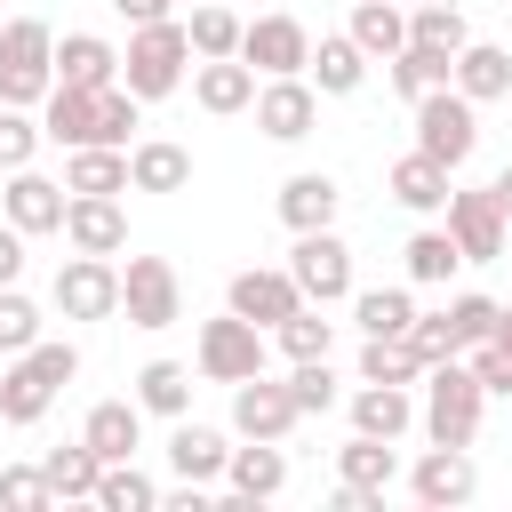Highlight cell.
<instances>
[{
  "label": "cell",
  "mask_w": 512,
  "mask_h": 512,
  "mask_svg": "<svg viewBox=\"0 0 512 512\" xmlns=\"http://www.w3.org/2000/svg\"><path fill=\"white\" fill-rule=\"evenodd\" d=\"M136 96L112 80V88H48V104H40V128H48V144H64V152H80V144H120L128 152V128H136Z\"/></svg>",
  "instance_id": "1"
},
{
  "label": "cell",
  "mask_w": 512,
  "mask_h": 512,
  "mask_svg": "<svg viewBox=\"0 0 512 512\" xmlns=\"http://www.w3.org/2000/svg\"><path fill=\"white\" fill-rule=\"evenodd\" d=\"M480 408H488V384L472 376L464 352L424 368V416H416L424 440H440V448H472V440H480Z\"/></svg>",
  "instance_id": "2"
},
{
  "label": "cell",
  "mask_w": 512,
  "mask_h": 512,
  "mask_svg": "<svg viewBox=\"0 0 512 512\" xmlns=\"http://www.w3.org/2000/svg\"><path fill=\"white\" fill-rule=\"evenodd\" d=\"M184 64H192V32H184L176 16L136 24V32H128V48H120V88H128L136 104H160V96H176V88H184Z\"/></svg>",
  "instance_id": "3"
},
{
  "label": "cell",
  "mask_w": 512,
  "mask_h": 512,
  "mask_svg": "<svg viewBox=\"0 0 512 512\" xmlns=\"http://www.w3.org/2000/svg\"><path fill=\"white\" fill-rule=\"evenodd\" d=\"M72 376H80V352H72V344H48V336H40L32 352H16V360L0 368V416H8V424H40V416L56 408V392H64Z\"/></svg>",
  "instance_id": "4"
},
{
  "label": "cell",
  "mask_w": 512,
  "mask_h": 512,
  "mask_svg": "<svg viewBox=\"0 0 512 512\" xmlns=\"http://www.w3.org/2000/svg\"><path fill=\"white\" fill-rule=\"evenodd\" d=\"M56 88V32L40 16H8L0 24V104H48Z\"/></svg>",
  "instance_id": "5"
},
{
  "label": "cell",
  "mask_w": 512,
  "mask_h": 512,
  "mask_svg": "<svg viewBox=\"0 0 512 512\" xmlns=\"http://www.w3.org/2000/svg\"><path fill=\"white\" fill-rule=\"evenodd\" d=\"M408 112H416V152H432L440 168H464V160L480 152V104H472L456 80L432 88V96H416Z\"/></svg>",
  "instance_id": "6"
},
{
  "label": "cell",
  "mask_w": 512,
  "mask_h": 512,
  "mask_svg": "<svg viewBox=\"0 0 512 512\" xmlns=\"http://www.w3.org/2000/svg\"><path fill=\"white\" fill-rule=\"evenodd\" d=\"M264 328L256 320H240L232 304L216 312V320H200V344H192V368L208 376V384H248V376H264Z\"/></svg>",
  "instance_id": "7"
},
{
  "label": "cell",
  "mask_w": 512,
  "mask_h": 512,
  "mask_svg": "<svg viewBox=\"0 0 512 512\" xmlns=\"http://www.w3.org/2000/svg\"><path fill=\"white\" fill-rule=\"evenodd\" d=\"M336 472H344V488H336V512H384V488L400 480V456H392V440H376V432H352V440L336 448Z\"/></svg>",
  "instance_id": "8"
},
{
  "label": "cell",
  "mask_w": 512,
  "mask_h": 512,
  "mask_svg": "<svg viewBox=\"0 0 512 512\" xmlns=\"http://www.w3.org/2000/svg\"><path fill=\"white\" fill-rule=\"evenodd\" d=\"M288 272H296L304 304H344V296H352V248L336 240V224H320V232H296V248H288Z\"/></svg>",
  "instance_id": "9"
},
{
  "label": "cell",
  "mask_w": 512,
  "mask_h": 512,
  "mask_svg": "<svg viewBox=\"0 0 512 512\" xmlns=\"http://www.w3.org/2000/svg\"><path fill=\"white\" fill-rule=\"evenodd\" d=\"M48 296H56L64 320H112V312H120V264L72 248V256L56 264V288H48Z\"/></svg>",
  "instance_id": "10"
},
{
  "label": "cell",
  "mask_w": 512,
  "mask_h": 512,
  "mask_svg": "<svg viewBox=\"0 0 512 512\" xmlns=\"http://www.w3.org/2000/svg\"><path fill=\"white\" fill-rule=\"evenodd\" d=\"M120 312H128V328H176V320H184L176 264H168V256H128V272H120Z\"/></svg>",
  "instance_id": "11"
},
{
  "label": "cell",
  "mask_w": 512,
  "mask_h": 512,
  "mask_svg": "<svg viewBox=\"0 0 512 512\" xmlns=\"http://www.w3.org/2000/svg\"><path fill=\"white\" fill-rule=\"evenodd\" d=\"M448 232H456L464 264H496V256H504V232H512L496 184H464V192H448Z\"/></svg>",
  "instance_id": "12"
},
{
  "label": "cell",
  "mask_w": 512,
  "mask_h": 512,
  "mask_svg": "<svg viewBox=\"0 0 512 512\" xmlns=\"http://www.w3.org/2000/svg\"><path fill=\"white\" fill-rule=\"evenodd\" d=\"M408 496L424 504V512H456V504H472L480 496V472H472V448H424L416 464H408Z\"/></svg>",
  "instance_id": "13"
},
{
  "label": "cell",
  "mask_w": 512,
  "mask_h": 512,
  "mask_svg": "<svg viewBox=\"0 0 512 512\" xmlns=\"http://www.w3.org/2000/svg\"><path fill=\"white\" fill-rule=\"evenodd\" d=\"M256 128L272 136V144H304L312 136V120H320V88L304 80V72H280V80H264L256 88Z\"/></svg>",
  "instance_id": "14"
},
{
  "label": "cell",
  "mask_w": 512,
  "mask_h": 512,
  "mask_svg": "<svg viewBox=\"0 0 512 512\" xmlns=\"http://www.w3.org/2000/svg\"><path fill=\"white\" fill-rule=\"evenodd\" d=\"M64 208H72V192H64L56 176H40V168H8V184H0V216H8L24 240L64 232Z\"/></svg>",
  "instance_id": "15"
},
{
  "label": "cell",
  "mask_w": 512,
  "mask_h": 512,
  "mask_svg": "<svg viewBox=\"0 0 512 512\" xmlns=\"http://www.w3.org/2000/svg\"><path fill=\"white\" fill-rule=\"evenodd\" d=\"M224 304H232L240 320H256V328L272 336V328H280V320H288V312L304 304V288H296V272H288V264H280V272H272V264H248V272H232Z\"/></svg>",
  "instance_id": "16"
},
{
  "label": "cell",
  "mask_w": 512,
  "mask_h": 512,
  "mask_svg": "<svg viewBox=\"0 0 512 512\" xmlns=\"http://www.w3.org/2000/svg\"><path fill=\"white\" fill-rule=\"evenodd\" d=\"M296 424H304V408H296L288 384H272V376L232 384V432H240V440H288Z\"/></svg>",
  "instance_id": "17"
},
{
  "label": "cell",
  "mask_w": 512,
  "mask_h": 512,
  "mask_svg": "<svg viewBox=\"0 0 512 512\" xmlns=\"http://www.w3.org/2000/svg\"><path fill=\"white\" fill-rule=\"evenodd\" d=\"M240 56H248L264 80H280V72H304V64H312V32H304L296 16H256V24L240 32Z\"/></svg>",
  "instance_id": "18"
},
{
  "label": "cell",
  "mask_w": 512,
  "mask_h": 512,
  "mask_svg": "<svg viewBox=\"0 0 512 512\" xmlns=\"http://www.w3.org/2000/svg\"><path fill=\"white\" fill-rule=\"evenodd\" d=\"M64 240H72L80 256H120V248H128L120 192H72V208H64Z\"/></svg>",
  "instance_id": "19"
},
{
  "label": "cell",
  "mask_w": 512,
  "mask_h": 512,
  "mask_svg": "<svg viewBox=\"0 0 512 512\" xmlns=\"http://www.w3.org/2000/svg\"><path fill=\"white\" fill-rule=\"evenodd\" d=\"M256 64L248 56H192V96H200V112H248L256 104Z\"/></svg>",
  "instance_id": "20"
},
{
  "label": "cell",
  "mask_w": 512,
  "mask_h": 512,
  "mask_svg": "<svg viewBox=\"0 0 512 512\" xmlns=\"http://www.w3.org/2000/svg\"><path fill=\"white\" fill-rule=\"evenodd\" d=\"M448 176H456V168H440L432 152H400V160L384 168V192H392L400 208H416V216H440V208H448V192H456Z\"/></svg>",
  "instance_id": "21"
},
{
  "label": "cell",
  "mask_w": 512,
  "mask_h": 512,
  "mask_svg": "<svg viewBox=\"0 0 512 512\" xmlns=\"http://www.w3.org/2000/svg\"><path fill=\"white\" fill-rule=\"evenodd\" d=\"M336 208H344V184L328 168H296L280 184V224L288 232H320V224H336Z\"/></svg>",
  "instance_id": "22"
},
{
  "label": "cell",
  "mask_w": 512,
  "mask_h": 512,
  "mask_svg": "<svg viewBox=\"0 0 512 512\" xmlns=\"http://www.w3.org/2000/svg\"><path fill=\"white\" fill-rule=\"evenodd\" d=\"M168 464H176V480H224V464H232V440L216 432V424H192V416H176V432H168Z\"/></svg>",
  "instance_id": "23"
},
{
  "label": "cell",
  "mask_w": 512,
  "mask_h": 512,
  "mask_svg": "<svg viewBox=\"0 0 512 512\" xmlns=\"http://www.w3.org/2000/svg\"><path fill=\"white\" fill-rule=\"evenodd\" d=\"M56 80L64 88H112L120 80V48L104 32H64L56 40Z\"/></svg>",
  "instance_id": "24"
},
{
  "label": "cell",
  "mask_w": 512,
  "mask_h": 512,
  "mask_svg": "<svg viewBox=\"0 0 512 512\" xmlns=\"http://www.w3.org/2000/svg\"><path fill=\"white\" fill-rule=\"evenodd\" d=\"M368 64H376V56H368V48L352 40V32H320V40H312V64H304V72H312V88H320V96H352V88L368 80Z\"/></svg>",
  "instance_id": "25"
},
{
  "label": "cell",
  "mask_w": 512,
  "mask_h": 512,
  "mask_svg": "<svg viewBox=\"0 0 512 512\" xmlns=\"http://www.w3.org/2000/svg\"><path fill=\"white\" fill-rule=\"evenodd\" d=\"M416 416H424V400H408V384H368V376H360V392H352V432L400 440Z\"/></svg>",
  "instance_id": "26"
},
{
  "label": "cell",
  "mask_w": 512,
  "mask_h": 512,
  "mask_svg": "<svg viewBox=\"0 0 512 512\" xmlns=\"http://www.w3.org/2000/svg\"><path fill=\"white\" fill-rule=\"evenodd\" d=\"M224 488H232L240 504H264V496H280V488H288V456H280V440H248V448H232V464H224Z\"/></svg>",
  "instance_id": "27"
},
{
  "label": "cell",
  "mask_w": 512,
  "mask_h": 512,
  "mask_svg": "<svg viewBox=\"0 0 512 512\" xmlns=\"http://www.w3.org/2000/svg\"><path fill=\"white\" fill-rule=\"evenodd\" d=\"M80 440H88L104 464L136 456V440H144V400H96V408H88V424H80Z\"/></svg>",
  "instance_id": "28"
},
{
  "label": "cell",
  "mask_w": 512,
  "mask_h": 512,
  "mask_svg": "<svg viewBox=\"0 0 512 512\" xmlns=\"http://www.w3.org/2000/svg\"><path fill=\"white\" fill-rule=\"evenodd\" d=\"M128 184L136 192H184L192 184V152L168 144V136H144V144H128Z\"/></svg>",
  "instance_id": "29"
},
{
  "label": "cell",
  "mask_w": 512,
  "mask_h": 512,
  "mask_svg": "<svg viewBox=\"0 0 512 512\" xmlns=\"http://www.w3.org/2000/svg\"><path fill=\"white\" fill-rule=\"evenodd\" d=\"M456 88H464L472 104L512 96V48H496V40H464V56H456Z\"/></svg>",
  "instance_id": "30"
},
{
  "label": "cell",
  "mask_w": 512,
  "mask_h": 512,
  "mask_svg": "<svg viewBox=\"0 0 512 512\" xmlns=\"http://www.w3.org/2000/svg\"><path fill=\"white\" fill-rule=\"evenodd\" d=\"M352 40H360L376 64H392V56L408 48V8H400V0H352Z\"/></svg>",
  "instance_id": "31"
},
{
  "label": "cell",
  "mask_w": 512,
  "mask_h": 512,
  "mask_svg": "<svg viewBox=\"0 0 512 512\" xmlns=\"http://www.w3.org/2000/svg\"><path fill=\"white\" fill-rule=\"evenodd\" d=\"M64 192H136L128 184V152L120 144H80L64 160Z\"/></svg>",
  "instance_id": "32"
},
{
  "label": "cell",
  "mask_w": 512,
  "mask_h": 512,
  "mask_svg": "<svg viewBox=\"0 0 512 512\" xmlns=\"http://www.w3.org/2000/svg\"><path fill=\"white\" fill-rule=\"evenodd\" d=\"M136 400H144V416H192V368L184 360H144Z\"/></svg>",
  "instance_id": "33"
},
{
  "label": "cell",
  "mask_w": 512,
  "mask_h": 512,
  "mask_svg": "<svg viewBox=\"0 0 512 512\" xmlns=\"http://www.w3.org/2000/svg\"><path fill=\"white\" fill-rule=\"evenodd\" d=\"M408 40H416V48H440V56H464L472 24H464L456 0H416V8H408Z\"/></svg>",
  "instance_id": "34"
},
{
  "label": "cell",
  "mask_w": 512,
  "mask_h": 512,
  "mask_svg": "<svg viewBox=\"0 0 512 512\" xmlns=\"http://www.w3.org/2000/svg\"><path fill=\"white\" fill-rule=\"evenodd\" d=\"M384 72H392V88L416 104V96H432V88H448V80H456V56H440V48H416V40H408Z\"/></svg>",
  "instance_id": "35"
},
{
  "label": "cell",
  "mask_w": 512,
  "mask_h": 512,
  "mask_svg": "<svg viewBox=\"0 0 512 512\" xmlns=\"http://www.w3.org/2000/svg\"><path fill=\"white\" fill-rule=\"evenodd\" d=\"M456 264H464V248H456L448 224H424V232L408 240V280H416V288H448Z\"/></svg>",
  "instance_id": "36"
},
{
  "label": "cell",
  "mask_w": 512,
  "mask_h": 512,
  "mask_svg": "<svg viewBox=\"0 0 512 512\" xmlns=\"http://www.w3.org/2000/svg\"><path fill=\"white\" fill-rule=\"evenodd\" d=\"M352 320H360V336H408L416 328V296L408 288H360Z\"/></svg>",
  "instance_id": "37"
},
{
  "label": "cell",
  "mask_w": 512,
  "mask_h": 512,
  "mask_svg": "<svg viewBox=\"0 0 512 512\" xmlns=\"http://www.w3.org/2000/svg\"><path fill=\"white\" fill-rule=\"evenodd\" d=\"M360 376L368 384H424V352L408 336H368L360 344Z\"/></svg>",
  "instance_id": "38"
},
{
  "label": "cell",
  "mask_w": 512,
  "mask_h": 512,
  "mask_svg": "<svg viewBox=\"0 0 512 512\" xmlns=\"http://www.w3.org/2000/svg\"><path fill=\"white\" fill-rule=\"evenodd\" d=\"M40 472H48L56 504H64V496H96V480H104V456H96L88 440H72V448H48V456H40Z\"/></svg>",
  "instance_id": "39"
},
{
  "label": "cell",
  "mask_w": 512,
  "mask_h": 512,
  "mask_svg": "<svg viewBox=\"0 0 512 512\" xmlns=\"http://www.w3.org/2000/svg\"><path fill=\"white\" fill-rule=\"evenodd\" d=\"M184 32H192V56H240V32H248V24H240L224 0H192Z\"/></svg>",
  "instance_id": "40"
},
{
  "label": "cell",
  "mask_w": 512,
  "mask_h": 512,
  "mask_svg": "<svg viewBox=\"0 0 512 512\" xmlns=\"http://www.w3.org/2000/svg\"><path fill=\"white\" fill-rule=\"evenodd\" d=\"M272 344H280L288 360H320V352L336 344V320H328V304H296V312L272 328Z\"/></svg>",
  "instance_id": "41"
},
{
  "label": "cell",
  "mask_w": 512,
  "mask_h": 512,
  "mask_svg": "<svg viewBox=\"0 0 512 512\" xmlns=\"http://www.w3.org/2000/svg\"><path fill=\"white\" fill-rule=\"evenodd\" d=\"M96 504H104V512H152V504H160V480H152V472H136V464L120 456V464H104Z\"/></svg>",
  "instance_id": "42"
},
{
  "label": "cell",
  "mask_w": 512,
  "mask_h": 512,
  "mask_svg": "<svg viewBox=\"0 0 512 512\" xmlns=\"http://www.w3.org/2000/svg\"><path fill=\"white\" fill-rule=\"evenodd\" d=\"M464 360H472V376H480L488 392H504V400H512V304H496V336H488V344H472Z\"/></svg>",
  "instance_id": "43"
},
{
  "label": "cell",
  "mask_w": 512,
  "mask_h": 512,
  "mask_svg": "<svg viewBox=\"0 0 512 512\" xmlns=\"http://www.w3.org/2000/svg\"><path fill=\"white\" fill-rule=\"evenodd\" d=\"M32 344H40V304L24 288H0V360H16Z\"/></svg>",
  "instance_id": "44"
},
{
  "label": "cell",
  "mask_w": 512,
  "mask_h": 512,
  "mask_svg": "<svg viewBox=\"0 0 512 512\" xmlns=\"http://www.w3.org/2000/svg\"><path fill=\"white\" fill-rule=\"evenodd\" d=\"M40 144H48V128H40L24 104H0V176H8V168H32Z\"/></svg>",
  "instance_id": "45"
},
{
  "label": "cell",
  "mask_w": 512,
  "mask_h": 512,
  "mask_svg": "<svg viewBox=\"0 0 512 512\" xmlns=\"http://www.w3.org/2000/svg\"><path fill=\"white\" fill-rule=\"evenodd\" d=\"M288 392H296V408H304V416H328V408H336V368H328V352H320V360H296Z\"/></svg>",
  "instance_id": "46"
},
{
  "label": "cell",
  "mask_w": 512,
  "mask_h": 512,
  "mask_svg": "<svg viewBox=\"0 0 512 512\" xmlns=\"http://www.w3.org/2000/svg\"><path fill=\"white\" fill-rule=\"evenodd\" d=\"M448 328H456L464 352L488 344V336H496V296H448Z\"/></svg>",
  "instance_id": "47"
},
{
  "label": "cell",
  "mask_w": 512,
  "mask_h": 512,
  "mask_svg": "<svg viewBox=\"0 0 512 512\" xmlns=\"http://www.w3.org/2000/svg\"><path fill=\"white\" fill-rule=\"evenodd\" d=\"M0 504H16V512H48L56 488H48L40 464H8V472H0Z\"/></svg>",
  "instance_id": "48"
},
{
  "label": "cell",
  "mask_w": 512,
  "mask_h": 512,
  "mask_svg": "<svg viewBox=\"0 0 512 512\" xmlns=\"http://www.w3.org/2000/svg\"><path fill=\"white\" fill-rule=\"evenodd\" d=\"M408 344L424 352V368H432V360H456V352H464V344H456V328H448V312H416Z\"/></svg>",
  "instance_id": "49"
},
{
  "label": "cell",
  "mask_w": 512,
  "mask_h": 512,
  "mask_svg": "<svg viewBox=\"0 0 512 512\" xmlns=\"http://www.w3.org/2000/svg\"><path fill=\"white\" fill-rule=\"evenodd\" d=\"M16 280H24V232L0 216V288H16Z\"/></svg>",
  "instance_id": "50"
},
{
  "label": "cell",
  "mask_w": 512,
  "mask_h": 512,
  "mask_svg": "<svg viewBox=\"0 0 512 512\" xmlns=\"http://www.w3.org/2000/svg\"><path fill=\"white\" fill-rule=\"evenodd\" d=\"M112 8H120V16H128V32H136V24H160L176 0H112Z\"/></svg>",
  "instance_id": "51"
},
{
  "label": "cell",
  "mask_w": 512,
  "mask_h": 512,
  "mask_svg": "<svg viewBox=\"0 0 512 512\" xmlns=\"http://www.w3.org/2000/svg\"><path fill=\"white\" fill-rule=\"evenodd\" d=\"M496 200H504V216H512V160L496 168Z\"/></svg>",
  "instance_id": "52"
},
{
  "label": "cell",
  "mask_w": 512,
  "mask_h": 512,
  "mask_svg": "<svg viewBox=\"0 0 512 512\" xmlns=\"http://www.w3.org/2000/svg\"><path fill=\"white\" fill-rule=\"evenodd\" d=\"M408 8H416V0H408Z\"/></svg>",
  "instance_id": "53"
}]
</instances>
